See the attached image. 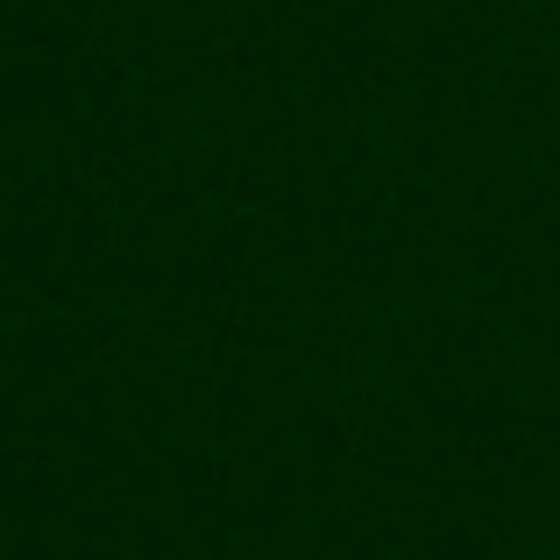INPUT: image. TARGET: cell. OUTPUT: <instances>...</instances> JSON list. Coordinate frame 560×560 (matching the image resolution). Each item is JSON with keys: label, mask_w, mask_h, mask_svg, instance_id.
<instances>
[]
</instances>
